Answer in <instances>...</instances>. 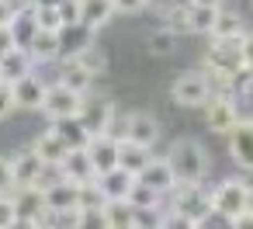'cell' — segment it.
<instances>
[{
	"label": "cell",
	"mask_w": 253,
	"mask_h": 229,
	"mask_svg": "<svg viewBox=\"0 0 253 229\" xmlns=\"http://www.w3.org/2000/svg\"><path fill=\"white\" fill-rule=\"evenodd\" d=\"M167 163L173 167V177H177V181H187V184H201V181L211 174V156H208V149H205L198 139H191V136H180V139L170 142Z\"/></svg>",
	"instance_id": "6da1fadb"
},
{
	"label": "cell",
	"mask_w": 253,
	"mask_h": 229,
	"mask_svg": "<svg viewBox=\"0 0 253 229\" xmlns=\"http://www.w3.org/2000/svg\"><path fill=\"white\" fill-rule=\"evenodd\" d=\"M250 198H253V184H250V181H243V177H225V181H218L215 187H208L211 219H222V222L229 226L232 219H239V215L246 212Z\"/></svg>",
	"instance_id": "7a4b0ae2"
},
{
	"label": "cell",
	"mask_w": 253,
	"mask_h": 229,
	"mask_svg": "<svg viewBox=\"0 0 253 229\" xmlns=\"http://www.w3.org/2000/svg\"><path fill=\"white\" fill-rule=\"evenodd\" d=\"M211 97V80L205 70H184L170 80V101L177 108H201Z\"/></svg>",
	"instance_id": "3957f363"
},
{
	"label": "cell",
	"mask_w": 253,
	"mask_h": 229,
	"mask_svg": "<svg viewBox=\"0 0 253 229\" xmlns=\"http://www.w3.org/2000/svg\"><path fill=\"white\" fill-rule=\"evenodd\" d=\"M167 208H170V212H180V215H187V219H198V222H205V219L211 215V205H208V187H205V181H201V184L177 181V184H173V191L167 194Z\"/></svg>",
	"instance_id": "277c9868"
},
{
	"label": "cell",
	"mask_w": 253,
	"mask_h": 229,
	"mask_svg": "<svg viewBox=\"0 0 253 229\" xmlns=\"http://www.w3.org/2000/svg\"><path fill=\"white\" fill-rule=\"evenodd\" d=\"M201 115H205V129L211 132V136H229L232 129H236V122L243 118V111H239V101L232 97V94H211L205 104H201Z\"/></svg>",
	"instance_id": "5b68a950"
},
{
	"label": "cell",
	"mask_w": 253,
	"mask_h": 229,
	"mask_svg": "<svg viewBox=\"0 0 253 229\" xmlns=\"http://www.w3.org/2000/svg\"><path fill=\"white\" fill-rule=\"evenodd\" d=\"M84 108V94H77L73 87H66L63 80H52L45 87V101H42V115L49 122L56 118H70V115H80Z\"/></svg>",
	"instance_id": "8992f818"
},
{
	"label": "cell",
	"mask_w": 253,
	"mask_h": 229,
	"mask_svg": "<svg viewBox=\"0 0 253 229\" xmlns=\"http://www.w3.org/2000/svg\"><path fill=\"white\" fill-rule=\"evenodd\" d=\"M7 160H11V177H14V187H35V184H45V181H49V174H52L32 146L18 149V153H14V156H7Z\"/></svg>",
	"instance_id": "52a82bcc"
},
{
	"label": "cell",
	"mask_w": 253,
	"mask_h": 229,
	"mask_svg": "<svg viewBox=\"0 0 253 229\" xmlns=\"http://www.w3.org/2000/svg\"><path fill=\"white\" fill-rule=\"evenodd\" d=\"M42 194H45V212L49 215H59V219H70L77 212V184L59 177L56 170L49 174V181L42 184Z\"/></svg>",
	"instance_id": "ba28073f"
},
{
	"label": "cell",
	"mask_w": 253,
	"mask_h": 229,
	"mask_svg": "<svg viewBox=\"0 0 253 229\" xmlns=\"http://www.w3.org/2000/svg\"><path fill=\"white\" fill-rule=\"evenodd\" d=\"M229 156L243 174H253V115H243L236 122V129L225 136Z\"/></svg>",
	"instance_id": "9c48e42d"
},
{
	"label": "cell",
	"mask_w": 253,
	"mask_h": 229,
	"mask_svg": "<svg viewBox=\"0 0 253 229\" xmlns=\"http://www.w3.org/2000/svg\"><path fill=\"white\" fill-rule=\"evenodd\" d=\"M115 115H118V104L111 101V97H84V108H80V122L87 125V132L90 136H101V132H108L111 129V122H115Z\"/></svg>",
	"instance_id": "30bf717a"
},
{
	"label": "cell",
	"mask_w": 253,
	"mask_h": 229,
	"mask_svg": "<svg viewBox=\"0 0 253 229\" xmlns=\"http://www.w3.org/2000/svg\"><path fill=\"white\" fill-rule=\"evenodd\" d=\"M160 136H163V129H160V118H156L153 111L139 108V111H128V115H125V139H132V142L153 149V146L160 142Z\"/></svg>",
	"instance_id": "8fae6325"
},
{
	"label": "cell",
	"mask_w": 253,
	"mask_h": 229,
	"mask_svg": "<svg viewBox=\"0 0 253 229\" xmlns=\"http://www.w3.org/2000/svg\"><path fill=\"white\" fill-rule=\"evenodd\" d=\"M118 146H122V139H115V136H108V132L90 136V142L84 146V153H87V160H90V167H94L97 177L118 167Z\"/></svg>",
	"instance_id": "7c38bea8"
},
{
	"label": "cell",
	"mask_w": 253,
	"mask_h": 229,
	"mask_svg": "<svg viewBox=\"0 0 253 229\" xmlns=\"http://www.w3.org/2000/svg\"><path fill=\"white\" fill-rule=\"evenodd\" d=\"M28 52H32V59H35V66H49V63H59L63 59V35L59 32H35L32 39H28V46H25Z\"/></svg>",
	"instance_id": "4fadbf2b"
},
{
	"label": "cell",
	"mask_w": 253,
	"mask_h": 229,
	"mask_svg": "<svg viewBox=\"0 0 253 229\" xmlns=\"http://www.w3.org/2000/svg\"><path fill=\"white\" fill-rule=\"evenodd\" d=\"M11 87H14V104H18V111H42V101H45V87H49V80L28 73V77L14 80Z\"/></svg>",
	"instance_id": "5bb4252c"
},
{
	"label": "cell",
	"mask_w": 253,
	"mask_h": 229,
	"mask_svg": "<svg viewBox=\"0 0 253 229\" xmlns=\"http://www.w3.org/2000/svg\"><path fill=\"white\" fill-rule=\"evenodd\" d=\"M11 201H14L18 219H35V222H42V219L49 215V212H45L42 184H35V187H14V191H11Z\"/></svg>",
	"instance_id": "9a60e30c"
},
{
	"label": "cell",
	"mask_w": 253,
	"mask_h": 229,
	"mask_svg": "<svg viewBox=\"0 0 253 229\" xmlns=\"http://www.w3.org/2000/svg\"><path fill=\"white\" fill-rule=\"evenodd\" d=\"M32 149H35V153L42 156V163H45L49 170H59V167H63V160L70 156V146H66V142H63V139H59L56 132H49V129L35 136Z\"/></svg>",
	"instance_id": "2e32d148"
},
{
	"label": "cell",
	"mask_w": 253,
	"mask_h": 229,
	"mask_svg": "<svg viewBox=\"0 0 253 229\" xmlns=\"http://www.w3.org/2000/svg\"><path fill=\"white\" fill-rule=\"evenodd\" d=\"M59 80L66 84V87H73L77 94H90L94 91V84H97V77L80 63V59H59Z\"/></svg>",
	"instance_id": "e0dca14e"
},
{
	"label": "cell",
	"mask_w": 253,
	"mask_h": 229,
	"mask_svg": "<svg viewBox=\"0 0 253 229\" xmlns=\"http://www.w3.org/2000/svg\"><path fill=\"white\" fill-rule=\"evenodd\" d=\"M139 181L142 184H149V187H156L163 198L173 191V184H177V177H173V167L167 163V156H153L149 163H146V170L139 174Z\"/></svg>",
	"instance_id": "ac0fdd59"
},
{
	"label": "cell",
	"mask_w": 253,
	"mask_h": 229,
	"mask_svg": "<svg viewBox=\"0 0 253 229\" xmlns=\"http://www.w3.org/2000/svg\"><path fill=\"white\" fill-rule=\"evenodd\" d=\"M28 73H35V59H32V52H28L25 46L11 49L7 56H0V80L14 84V80H21V77H28Z\"/></svg>",
	"instance_id": "d6986e66"
},
{
	"label": "cell",
	"mask_w": 253,
	"mask_h": 229,
	"mask_svg": "<svg viewBox=\"0 0 253 229\" xmlns=\"http://www.w3.org/2000/svg\"><path fill=\"white\" fill-rule=\"evenodd\" d=\"M115 14H118V11H115L111 0H80V25L90 28L94 35H97L104 25H111Z\"/></svg>",
	"instance_id": "ffe728a7"
},
{
	"label": "cell",
	"mask_w": 253,
	"mask_h": 229,
	"mask_svg": "<svg viewBox=\"0 0 253 229\" xmlns=\"http://www.w3.org/2000/svg\"><path fill=\"white\" fill-rule=\"evenodd\" d=\"M250 28H246V21H243V14L236 11V7H218V14H215V25H211V32H208V39H243Z\"/></svg>",
	"instance_id": "44dd1931"
},
{
	"label": "cell",
	"mask_w": 253,
	"mask_h": 229,
	"mask_svg": "<svg viewBox=\"0 0 253 229\" xmlns=\"http://www.w3.org/2000/svg\"><path fill=\"white\" fill-rule=\"evenodd\" d=\"M49 132H56L70 149H84V146L90 142V132H87V125L80 122V115H70V118H56V122H49Z\"/></svg>",
	"instance_id": "7402d4cb"
},
{
	"label": "cell",
	"mask_w": 253,
	"mask_h": 229,
	"mask_svg": "<svg viewBox=\"0 0 253 229\" xmlns=\"http://www.w3.org/2000/svg\"><path fill=\"white\" fill-rule=\"evenodd\" d=\"M149 160H153V149L149 146H139L132 139H122V146H118V167L122 170H128L132 177H139Z\"/></svg>",
	"instance_id": "603a6c76"
},
{
	"label": "cell",
	"mask_w": 253,
	"mask_h": 229,
	"mask_svg": "<svg viewBox=\"0 0 253 229\" xmlns=\"http://www.w3.org/2000/svg\"><path fill=\"white\" fill-rule=\"evenodd\" d=\"M56 174L66 177V181H73V184H84V181H94V177H97L84 149H70V156L63 160V167H59Z\"/></svg>",
	"instance_id": "cb8c5ba5"
},
{
	"label": "cell",
	"mask_w": 253,
	"mask_h": 229,
	"mask_svg": "<svg viewBox=\"0 0 253 229\" xmlns=\"http://www.w3.org/2000/svg\"><path fill=\"white\" fill-rule=\"evenodd\" d=\"M97 184H101V191H104V198H108V201H125V194H128V187L135 184V177H132L128 170L115 167V170L101 174V177H97Z\"/></svg>",
	"instance_id": "d4e9b609"
},
{
	"label": "cell",
	"mask_w": 253,
	"mask_h": 229,
	"mask_svg": "<svg viewBox=\"0 0 253 229\" xmlns=\"http://www.w3.org/2000/svg\"><path fill=\"white\" fill-rule=\"evenodd\" d=\"M177 42H180V35L173 28H167V25H160V28H153L146 35V49L153 56H173L177 52Z\"/></svg>",
	"instance_id": "484cf974"
},
{
	"label": "cell",
	"mask_w": 253,
	"mask_h": 229,
	"mask_svg": "<svg viewBox=\"0 0 253 229\" xmlns=\"http://www.w3.org/2000/svg\"><path fill=\"white\" fill-rule=\"evenodd\" d=\"M125 201H128V208H163V201H167V198H163L156 187H149V184H142V181L135 177V184L128 187Z\"/></svg>",
	"instance_id": "4316f807"
},
{
	"label": "cell",
	"mask_w": 253,
	"mask_h": 229,
	"mask_svg": "<svg viewBox=\"0 0 253 229\" xmlns=\"http://www.w3.org/2000/svg\"><path fill=\"white\" fill-rule=\"evenodd\" d=\"M32 14H35V25L42 32H63V18H59V7H56V0H35L32 4Z\"/></svg>",
	"instance_id": "83f0119b"
},
{
	"label": "cell",
	"mask_w": 253,
	"mask_h": 229,
	"mask_svg": "<svg viewBox=\"0 0 253 229\" xmlns=\"http://www.w3.org/2000/svg\"><path fill=\"white\" fill-rule=\"evenodd\" d=\"M70 229H111L104 219V208H77L70 215Z\"/></svg>",
	"instance_id": "f1b7e54d"
},
{
	"label": "cell",
	"mask_w": 253,
	"mask_h": 229,
	"mask_svg": "<svg viewBox=\"0 0 253 229\" xmlns=\"http://www.w3.org/2000/svg\"><path fill=\"white\" fill-rule=\"evenodd\" d=\"M104 219L111 229H132V208L128 201H104Z\"/></svg>",
	"instance_id": "f546056e"
},
{
	"label": "cell",
	"mask_w": 253,
	"mask_h": 229,
	"mask_svg": "<svg viewBox=\"0 0 253 229\" xmlns=\"http://www.w3.org/2000/svg\"><path fill=\"white\" fill-rule=\"evenodd\" d=\"M163 208H132V229H160L163 226Z\"/></svg>",
	"instance_id": "4dcf8cb0"
},
{
	"label": "cell",
	"mask_w": 253,
	"mask_h": 229,
	"mask_svg": "<svg viewBox=\"0 0 253 229\" xmlns=\"http://www.w3.org/2000/svg\"><path fill=\"white\" fill-rule=\"evenodd\" d=\"M160 229H201V222L198 219H187V215H180V212H163V226Z\"/></svg>",
	"instance_id": "1f68e13d"
},
{
	"label": "cell",
	"mask_w": 253,
	"mask_h": 229,
	"mask_svg": "<svg viewBox=\"0 0 253 229\" xmlns=\"http://www.w3.org/2000/svg\"><path fill=\"white\" fill-rule=\"evenodd\" d=\"M56 7H59V18L63 25H80V0H56Z\"/></svg>",
	"instance_id": "d6a6232c"
},
{
	"label": "cell",
	"mask_w": 253,
	"mask_h": 229,
	"mask_svg": "<svg viewBox=\"0 0 253 229\" xmlns=\"http://www.w3.org/2000/svg\"><path fill=\"white\" fill-rule=\"evenodd\" d=\"M18 104H14V87L7 80H0V122H4L7 115H14Z\"/></svg>",
	"instance_id": "836d02e7"
},
{
	"label": "cell",
	"mask_w": 253,
	"mask_h": 229,
	"mask_svg": "<svg viewBox=\"0 0 253 229\" xmlns=\"http://www.w3.org/2000/svg\"><path fill=\"white\" fill-rule=\"evenodd\" d=\"M111 4H115L118 14H139V11H146L153 4V0H111Z\"/></svg>",
	"instance_id": "e575fe53"
},
{
	"label": "cell",
	"mask_w": 253,
	"mask_h": 229,
	"mask_svg": "<svg viewBox=\"0 0 253 229\" xmlns=\"http://www.w3.org/2000/svg\"><path fill=\"white\" fill-rule=\"evenodd\" d=\"M14 219H18V212H14V201H11V194H0V229H7Z\"/></svg>",
	"instance_id": "d590c367"
},
{
	"label": "cell",
	"mask_w": 253,
	"mask_h": 229,
	"mask_svg": "<svg viewBox=\"0 0 253 229\" xmlns=\"http://www.w3.org/2000/svg\"><path fill=\"white\" fill-rule=\"evenodd\" d=\"M14 191V177H11V160L0 156V194H11Z\"/></svg>",
	"instance_id": "8d00e7d4"
},
{
	"label": "cell",
	"mask_w": 253,
	"mask_h": 229,
	"mask_svg": "<svg viewBox=\"0 0 253 229\" xmlns=\"http://www.w3.org/2000/svg\"><path fill=\"white\" fill-rule=\"evenodd\" d=\"M11 49H18V39H14V28H11V25H0V56H7Z\"/></svg>",
	"instance_id": "74e56055"
},
{
	"label": "cell",
	"mask_w": 253,
	"mask_h": 229,
	"mask_svg": "<svg viewBox=\"0 0 253 229\" xmlns=\"http://www.w3.org/2000/svg\"><path fill=\"white\" fill-rule=\"evenodd\" d=\"M18 14V0H0V25H11Z\"/></svg>",
	"instance_id": "f35d334b"
},
{
	"label": "cell",
	"mask_w": 253,
	"mask_h": 229,
	"mask_svg": "<svg viewBox=\"0 0 253 229\" xmlns=\"http://www.w3.org/2000/svg\"><path fill=\"white\" fill-rule=\"evenodd\" d=\"M239 49H243V63H246V70H253V32H246V35H243Z\"/></svg>",
	"instance_id": "ab89813d"
},
{
	"label": "cell",
	"mask_w": 253,
	"mask_h": 229,
	"mask_svg": "<svg viewBox=\"0 0 253 229\" xmlns=\"http://www.w3.org/2000/svg\"><path fill=\"white\" fill-rule=\"evenodd\" d=\"M7 229H39V222H35V219H14Z\"/></svg>",
	"instance_id": "60d3db41"
},
{
	"label": "cell",
	"mask_w": 253,
	"mask_h": 229,
	"mask_svg": "<svg viewBox=\"0 0 253 229\" xmlns=\"http://www.w3.org/2000/svg\"><path fill=\"white\" fill-rule=\"evenodd\" d=\"M194 4H211V7H222L225 0H194Z\"/></svg>",
	"instance_id": "b9f144b4"
},
{
	"label": "cell",
	"mask_w": 253,
	"mask_h": 229,
	"mask_svg": "<svg viewBox=\"0 0 253 229\" xmlns=\"http://www.w3.org/2000/svg\"><path fill=\"white\" fill-rule=\"evenodd\" d=\"M39 229H59V226H56V222H45V219H42V222H39Z\"/></svg>",
	"instance_id": "7bdbcfd3"
},
{
	"label": "cell",
	"mask_w": 253,
	"mask_h": 229,
	"mask_svg": "<svg viewBox=\"0 0 253 229\" xmlns=\"http://www.w3.org/2000/svg\"><path fill=\"white\" fill-rule=\"evenodd\" d=\"M243 101H246V104H250V108H253V87H250V91H246V97H243ZM243 101H239V104H243Z\"/></svg>",
	"instance_id": "ee69618b"
},
{
	"label": "cell",
	"mask_w": 253,
	"mask_h": 229,
	"mask_svg": "<svg viewBox=\"0 0 253 229\" xmlns=\"http://www.w3.org/2000/svg\"><path fill=\"white\" fill-rule=\"evenodd\" d=\"M250 177H253V174H250Z\"/></svg>",
	"instance_id": "f6af8a7d"
}]
</instances>
